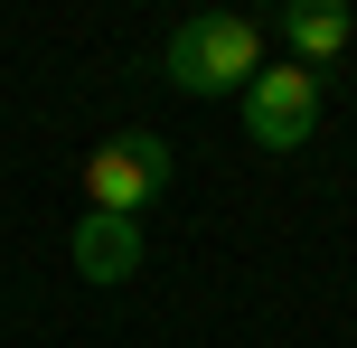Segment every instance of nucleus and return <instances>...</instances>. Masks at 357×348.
Here are the masks:
<instances>
[{
  "instance_id": "obj_5",
  "label": "nucleus",
  "mask_w": 357,
  "mask_h": 348,
  "mask_svg": "<svg viewBox=\"0 0 357 348\" xmlns=\"http://www.w3.org/2000/svg\"><path fill=\"white\" fill-rule=\"evenodd\" d=\"M282 47H291V66H339V56L357 47V10H339V0H291L282 10Z\"/></svg>"
},
{
  "instance_id": "obj_3",
  "label": "nucleus",
  "mask_w": 357,
  "mask_h": 348,
  "mask_svg": "<svg viewBox=\"0 0 357 348\" xmlns=\"http://www.w3.org/2000/svg\"><path fill=\"white\" fill-rule=\"evenodd\" d=\"M235 113H245L254 151H301L310 132H320V75L310 66H264L245 94H235Z\"/></svg>"
},
{
  "instance_id": "obj_4",
  "label": "nucleus",
  "mask_w": 357,
  "mask_h": 348,
  "mask_svg": "<svg viewBox=\"0 0 357 348\" xmlns=\"http://www.w3.org/2000/svg\"><path fill=\"white\" fill-rule=\"evenodd\" d=\"M142 255H151V236H142V217H94L85 207V226H75V273L85 282H132L142 273Z\"/></svg>"
},
{
  "instance_id": "obj_1",
  "label": "nucleus",
  "mask_w": 357,
  "mask_h": 348,
  "mask_svg": "<svg viewBox=\"0 0 357 348\" xmlns=\"http://www.w3.org/2000/svg\"><path fill=\"white\" fill-rule=\"evenodd\" d=\"M160 75H169L178 94H245L254 75H264V29L235 19V10H197V19L169 29Z\"/></svg>"
},
{
  "instance_id": "obj_2",
  "label": "nucleus",
  "mask_w": 357,
  "mask_h": 348,
  "mask_svg": "<svg viewBox=\"0 0 357 348\" xmlns=\"http://www.w3.org/2000/svg\"><path fill=\"white\" fill-rule=\"evenodd\" d=\"M160 188H169V142L160 132H113L104 151H85V207L94 217H151Z\"/></svg>"
}]
</instances>
